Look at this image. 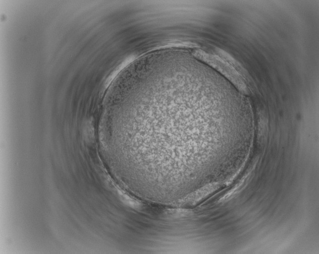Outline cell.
I'll list each match as a JSON object with an SVG mask.
<instances>
[{
	"mask_svg": "<svg viewBox=\"0 0 319 254\" xmlns=\"http://www.w3.org/2000/svg\"><path fill=\"white\" fill-rule=\"evenodd\" d=\"M179 85L178 82L165 83L148 90L136 99L156 112L137 102L134 103L157 114L155 115L132 107L145 112L131 109L153 117V119L148 120L173 125V128L139 133L138 141L134 143V148L156 140L173 130L165 139L145 153L141 159L146 165L161 172L188 179H196L204 135L207 131H211L217 123L205 122L200 111H197L196 105L193 106L195 103L192 106L190 105L192 103H185V93L183 87Z\"/></svg>",
	"mask_w": 319,
	"mask_h": 254,
	"instance_id": "obj_1",
	"label": "cell"
}]
</instances>
